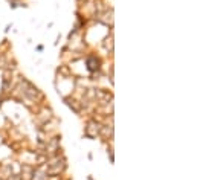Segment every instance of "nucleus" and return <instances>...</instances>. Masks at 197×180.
Returning <instances> with one entry per match:
<instances>
[{
    "mask_svg": "<svg viewBox=\"0 0 197 180\" xmlns=\"http://www.w3.org/2000/svg\"><path fill=\"white\" fill-rule=\"evenodd\" d=\"M109 156H110V163H113V153H112V150H109Z\"/></svg>",
    "mask_w": 197,
    "mask_h": 180,
    "instance_id": "nucleus-1",
    "label": "nucleus"
},
{
    "mask_svg": "<svg viewBox=\"0 0 197 180\" xmlns=\"http://www.w3.org/2000/svg\"><path fill=\"white\" fill-rule=\"evenodd\" d=\"M0 105H2V101H0Z\"/></svg>",
    "mask_w": 197,
    "mask_h": 180,
    "instance_id": "nucleus-2",
    "label": "nucleus"
}]
</instances>
